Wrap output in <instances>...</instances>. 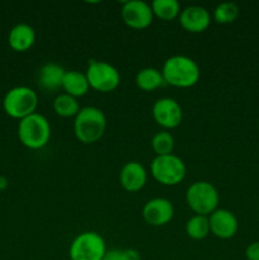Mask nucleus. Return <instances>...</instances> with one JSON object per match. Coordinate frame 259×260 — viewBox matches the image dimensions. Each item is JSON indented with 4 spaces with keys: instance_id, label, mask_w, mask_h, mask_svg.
Instances as JSON below:
<instances>
[{
    "instance_id": "1",
    "label": "nucleus",
    "mask_w": 259,
    "mask_h": 260,
    "mask_svg": "<svg viewBox=\"0 0 259 260\" xmlns=\"http://www.w3.org/2000/svg\"><path fill=\"white\" fill-rule=\"evenodd\" d=\"M164 83L173 88L188 89L200 81L201 70L193 58L184 55H174L164 61L161 68Z\"/></svg>"
},
{
    "instance_id": "2",
    "label": "nucleus",
    "mask_w": 259,
    "mask_h": 260,
    "mask_svg": "<svg viewBox=\"0 0 259 260\" xmlns=\"http://www.w3.org/2000/svg\"><path fill=\"white\" fill-rule=\"evenodd\" d=\"M106 114L96 107H83L74 118V135L84 145L98 142L106 134Z\"/></svg>"
},
{
    "instance_id": "3",
    "label": "nucleus",
    "mask_w": 259,
    "mask_h": 260,
    "mask_svg": "<svg viewBox=\"0 0 259 260\" xmlns=\"http://www.w3.org/2000/svg\"><path fill=\"white\" fill-rule=\"evenodd\" d=\"M17 134L23 146L29 150H41L50 142L51 124L45 116L36 112L20 119Z\"/></svg>"
},
{
    "instance_id": "4",
    "label": "nucleus",
    "mask_w": 259,
    "mask_h": 260,
    "mask_svg": "<svg viewBox=\"0 0 259 260\" xmlns=\"http://www.w3.org/2000/svg\"><path fill=\"white\" fill-rule=\"evenodd\" d=\"M185 202L195 215L210 216L218 208L220 193L210 182L200 180L188 187L185 192Z\"/></svg>"
},
{
    "instance_id": "5",
    "label": "nucleus",
    "mask_w": 259,
    "mask_h": 260,
    "mask_svg": "<svg viewBox=\"0 0 259 260\" xmlns=\"http://www.w3.org/2000/svg\"><path fill=\"white\" fill-rule=\"evenodd\" d=\"M38 95L28 86H14L9 89L3 98V109L12 118L20 119L36 113Z\"/></svg>"
},
{
    "instance_id": "6",
    "label": "nucleus",
    "mask_w": 259,
    "mask_h": 260,
    "mask_svg": "<svg viewBox=\"0 0 259 260\" xmlns=\"http://www.w3.org/2000/svg\"><path fill=\"white\" fill-rule=\"evenodd\" d=\"M152 178L167 187H174L184 180L187 167L179 156L174 154L155 156L150 165Z\"/></svg>"
},
{
    "instance_id": "7",
    "label": "nucleus",
    "mask_w": 259,
    "mask_h": 260,
    "mask_svg": "<svg viewBox=\"0 0 259 260\" xmlns=\"http://www.w3.org/2000/svg\"><path fill=\"white\" fill-rule=\"evenodd\" d=\"M106 253V241L95 231L80 233L73 239L69 246L70 260H103Z\"/></svg>"
},
{
    "instance_id": "8",
    "label": "nucleus",
    "mask_w": 259,
    "mask_h": 260,
    "mask_svg": "<svg viewBox=\"0 0 259 260\" xmlns=\"http://www.w3.org/2000/svg\"><path fill=\"white\" fill-rule=\"evenodd\" d=\"M85 75L90 89L98 93H112L121 84L119 71L106 61L90 60Z\"/></svg>"
},
{
    "instance_id": "9",
    "label": "nucleus",
    "mask_w": 259,
    "mask_h": 260,
    "mask_svg": "<svg viewBox=\"0 0 259 260\" xmlns=\"http://www.w3.org/2000/svg\"><path fill=\"white\" fill-rule=\"evenodd\" d=\"M152 118L164 131H170L182 123L183 109L175 99L163 96L152 106Z\"/></svg>"
},
{
    "instance_id": "10",
    "label": "nucleus",
    "mask_w": 259,
    "mask_h": 260,
    "mask_svg": "<svg viewBox=\"0 0 259 260\" xmlns=\"http://www.w3.org/2000/svg\"><path fill=\"white\" fill-rule=\"evenodd\" d=\"M121 17L124 24L135 30H144L149 28L155 18L151 5L142 0H130L123 3L121 8Z\"/></svg>"
},
{
    "instance_id": "11",
    "label": "nucleus",
    "mask_w": 259,
    "mask_h": 260,
    "mask_svg": "<svg viewBox=\"0 0 259 260\" xmlns=\"http://www.w3.org/2000/svg\"><path fill=\"white\" fill-rule=\"evenodd\" d=\"M174 217V206L164 197L151 198L142 207V218L154 228L168 225Z\"/></svg>"
},
{
    "instance_id": "12",
    "label": "nucleus",
    "mask_w": 259,
    "mask_h": 260,
    "mask_svg": "<svg viewBox=\"0 0 259 260\" xmlns=\"http://www.w3.org/2000/svg\"><path fill=\"white\" fill-rule=\"evenodd\" d=\"M179 24L185 32L193 33H202L207 30L211 24V14L205 7L201 5H189L182 9L179 17Z\"/></svg>"
},
{
    "instance_id": "13",
    "label": "nucleus",
    "mask_w": 259,
    "mask_h": 260,
    "mask_svg": "<svg viewBox=\"0 0 259 260\" xmlns=\"http://www.w3.org/2000/svg\"><path fill=\"white\" fill-rule=\"evenodd\" d=\"M210 230L213 236L218 239H231L238 233L239 222L236 216L226 208H217L208 216Z\"/></svg>"
},
{
    "instance_id": "14",
    "label": "nucleus",
    "mask_w": 259,
    "mask_h": 260,
    "mask_svg": "<svg viewBox=\"0 0 259 260\" xmlns=\"http://www.w3.org/2000/svg\"><path fill=\"white\" fill-rule=\"evenodd\" d=\"M147 172L139 161H128L121 168L119 184L126 192L137 193L146 185Z\"/></svg>"
},
{
    "instance_id": "15",
    "label": "nucleus",
    "mask_w": 259,
    "mask_h": 260,
    "mask_svg": "<svg viewBox=\"0 0 259 260\" xmlns=\"http://www.w3.org/2000/svg\"><path fill=\"white\" fill-rule=\"evenodd\" d=\"M66 70L55 62H47L38 70V85L41 89L50 93H55L62 88V80Z\"/></svg>"
},
{
    "instance_id": "16",
    "label": "nucleus",
    "mask_w": 259,
    "mask_h": 260,
    "mask_svg": "<svg viewBox=\"0 0 259 260\" xmlns=\"http://www.w3.org/2000/svg\"><path fill=\"white\" fill-rule=\"evenodd\" d=\"M36 42V32L29 24H15L8 35V45L15 52H27Z\"/></svg>"
},
{
    "instance_id": "17",
    "label": "nucleus",
    "mask_w": 259,
    "mask_h": 260,
    "mask_svg": "<svg viewBox=\"0 0 259 260\" xmlns=\"http://www.w3.org/2000/svg\"><path fill=\"white\" fill-rule=\"evenodd\" d=\"M61 89L65 94L78 99L86 95L88 91L90 90V86H89L85 73H80V71L76 70H66Z\"/></svg>"
},
{
    "instance_id": "18",
    "label": "nucleus",
    "mask_w": 259,
    "mask_h": 260,
    "mask_svg": "<svg viewBox=\"0 0 259 260\" xmlns=\"http://www.w3.org/2000/svg\"><path fill=\"white\" fill-rule=\"evenodd\" d=\"M135 83L140 90L145 93H151L164 85L161 70L156 68H144L137 71L135 76Z\"/></svg>"
},
{
    "instance_id": "19",
    "label": "nucleus",
    "mask_w": 259,
    "mask_h": 260,
    "mask_svg": "<svg viewBox=\"0 0 259 260\" xmlns=\"http://www.w3.org/2000/svg\"><path fill=\"white\" fill-rule=\"evenodd\" d=\"M151 9L154 17L159 18L163 22H170L179 17L182 8L177 0H154L151 3Z\"/></svg>"
},
{
    "instance_id": "20",
    "label": "nucleus",
    "mask_w": 259,
    "mask_h": 260,
    "mask_svg": "<svg viewBox=\"0 0 259 260\" xmlns=\"http://www.w3.org/2000/svg\"><path fill=\"white\" fill-rule=\"evenodd\" d=\"M53 112H55L57 116L62 117V118H70L74 117L75 118L76 114L80 111V106H79L78 99L74 98V96L68 95V94L62 93L58 94L55 99H53L52 103Z\"/></svg>"
},
{
    "instance_id": "21",
    "label": "nucleus",
    "mask_w": 259,
    "mask_h": 260,
    "mask_svg": "<svg viewBox=\"0 0 259 260\" xmlns=\"http://www.w3.org/2000/svg\"><path fill=\"white\" fill-rule=\"evenodd\" d=\"M185 234L193 240H203L211 234L207 216L193 215L185 223Z\"/></svg>"
},
{
    "instance_id": "22",
    "label": "nucleus",
    "mask_w": 259,
    "mask_h": 260,
    "mask_svg": "<svg viewBox=\"0 0 259 260\" xmlns=\"http://www.w3.org/2000/svg\"><path fill=\"white\" fill-rule=\"evenodd\" d=\"M174 137L169 131H161L156 132L151 140V147L152 151L155 152L156 156H164V155L173 154L174 150Z\"/></svg>"
},
{
    "instance_id": "23",
    "label": "nucleus",
    "mask_w": 259,
    "mask_h": 260,
    "mask_svg": "<svg viewBox=\"0 0 259 260\" xmlns=\"http://www.w3.org/2000/svg\"><path fill=\"white\" fill-rule=\"evenodd\" d=\"M239 7L235 3H220L213 10V20L218 24H231L239 17Z\"/></svg>"
},
{
    "instance_id": "24",
    "label": "nucleus",
    "mask_w": 259,
    "mask_h": 260,
    "mask_svg": "<svg viewBox=\"0 0 259 260\" xmlns=\"http://www.w3.org/2000/svg\"><path fill=\"white\" fill-rule=\"evenodd\" d=\"M103 260H140V253L135 249H111Z\"/></svg>"
},
{
    "instance_id": "25",
    "label": "nucleus",
    "mask_w": 259,
    "mask_h": 260,
    "mask_svg": "<svg viewBox=\"0 0 259 260\" xmlns=\"http://www.w3.org/2000/svg\"><path fill=\"white\" fill-rule=\"evenodd\" d=\"M245 256L248 260H259V241L249 244L245 250Z\"/></svg>"
},
{
    "instance_id": "26",
    "label": "nucleus",
    "mask_w": 259,
    "mask_h": 260,
    "mask_svg": "<svg viewBox=\"0 0 259 260\" xmlns=\"http://www.w3.org/2000/svg\"><path fill=\"white\" fill-rule=\"evenodd\" d=\"M8 187V179L3 175H0V190H4Z\"/></svg>"
},
{
    "instance_id": "27",
    "label": "nucleus",
    "mask_w": 259,
    "mask_h": 260,
    "mask_svg": "<svg viewBox=\"0 0 259 260\" xmlns=\"http://www.w3.org/2000/svg\"><path fill=\"white\" fill-rule=\"evenodd\" d=\"M258 127H259V122H258Z\"/></svg>"
},
{
    "instance_id": "28",
    "label": "nucleus",
    "mask_w": 259,
    "mask_h": 260,
    "mask_svg": "<svg viewBox=\"0 0 259 260\" xmlns=\"http://www.w3.org/2000/svg\"><path fill=\"white\" fill-rule=\"evenodd\" d=\"M68 260H70V259H68Z\"/></svg>"
}]
</instances>
